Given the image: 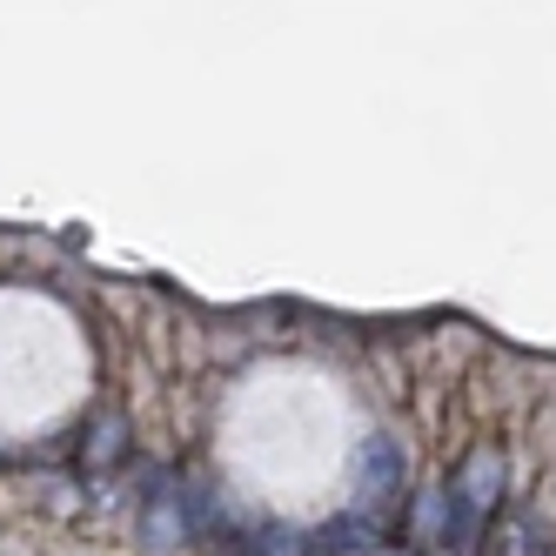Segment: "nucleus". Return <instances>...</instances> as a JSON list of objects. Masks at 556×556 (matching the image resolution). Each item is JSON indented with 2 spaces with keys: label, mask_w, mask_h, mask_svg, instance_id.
Here are the masks:
<instances>
[{
  "label": "nucleus",
  "mask_w": 556,
  "mask_h": 556,
  "mask_svg": "<svg viewBox=\"0 0 556 556\" xmlns=\"http://www.w3.org/2000/svg\"><path fill=\"white\" fill-rule=\"evenodd\" d=\"M175 503H181V496H168V483H154V496H148V543H154V549H175L181 530H188V523H175V516H168Z\"/></svg>",
  "instance_id": "obj_3"
},
{
  "label": "nucleus",
  "mask_w": 556,
  "mask_h": 556,
  "mask_svg": "<svg viewBox=\"0 0 556 556\" xmlns=\"http://www.w3.org/2000/svg\"><path fill=\"white\" fill-rule=\"evenodd\" d=\"M476 516H490L496 503H503V490H509V456H503V443H476L469 456H463V469H456V483H450Z\"/></svg>",
  "instance_id": "obj_1"
},
{
  "label": "nucleus",
  "mask_w": 556,
  "mask_h": 556,
  "mask_svg": "<svg viewBox=\"0 0 556 556\" xmlns=\"http://www.w3.org/2000/svg\"><path fill=\"white\" fill-rule=\"evenodd\" d=\"M483 549L490 556H536V523H530V516H509V523H496V536Z\"/></svg>",
  "instance_id": "obj_4"
},
{
  "label": "nucleus",
  "mask_w": 556,
  "mask_h": 556,
  "mask_svg": "<svg viewBox=\"0 0 556 556\" xmlns=\"http://www.w3.org/2000/svg\"><path fill=\"white\" fill-rule=\"evenodd\" d=\"M315 543H323V556H336V549H355V543H363V523H355V516H349V523H329V530L315 536Z\"/></svg>",
  "instance_id": "obj_5"
},
{
  "label": "nucleus",
  "mask_w": 556,
  "mask_h": 556,
  "mask_svg": "<svg viewBox=\"0 0 556 556\" xmlns=\"http://www.w3.org/2000/svg\"><path fill=\"white\" fill-rule=\"evenodd\" d=\"M403 496V450L395 435H369L363 443V509H389Z\"/></svg>",
  "instance_id": "obj_2"
}]
</instances>
